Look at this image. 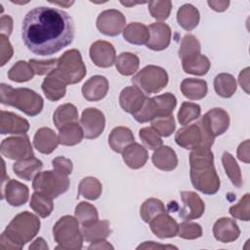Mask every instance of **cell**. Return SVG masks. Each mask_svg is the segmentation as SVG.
I'll return each instance as SVG.
<instances>
[{
    "label": "cell",
    "instance_id": "obj_1",
    "mask_svg": "<svg viewBox=\"0 0 250 250\" xmlns=\"http://www.w3.org/2000/svg\"><path fill=\"white\" fill-rule=\"evenodd\" d=\"M21 38L26 48L38 56H51L70 45L74 24L64 11L52 7H36L24 17Z\"/></svg>",
    "mask_w": 250,
    "mask_h": 250
},
{
    "label": "cell",
    "instance_id": "obj_2",
    "mask_svg": "<svg viewBox=\"0 0 250 250\" xmlns=\"http://www.w3.org/2000/svg\"><path fill=\"white\" fill-rule=\"evenodd\" d=\"M189 177L192 186L205 194H215L220 188V179L214 167L213 152L199 146L189 153Z\"/></svg>",
    "mask_w": 250,
    "mask_h": 250
},
{
    "label": "cell",
    "instance_id": "obj_3",
    "mask_svg": "<svg viewBox=\"0 0 250 250\" xmlns=\"http://www.w3.org/2000/svg\"><path fill=\"white\" fill-rule=\"evenodd\" d=\"M40 229L39 218L27 211L18 214L6 227L0 236V249H21L31 241Z\"/></svg>",
    "mask_w": 250,
    "mask_h": 250
},
{
    "label": "cell",
    "instance_id": "obj_4",
    "mask_svg": "<svg viewBox=\"0 0 250 250\" xmlns=\"http://www.w3.org/2000/svg\"><path fill=\"white\" fill-rule=\"evenodd\" d=\"M0 101L3 104L11 105L28 116H36L43 109L42 97L28 88H13L2 83L0 86Z\"/></svg>",
    "mask_w": 250,
    "mask_h": 250
},
{
    "label": "cell",
    "instance_id": "obj_5",
    "mask_svg": "<svg viewBox=\"0 0 250 250\" xmlns=\"http://www.w3.org/2000/svg\"><path fill=\"white\" fill-rule=\"evenodd\" d=\"M53 235L58 243L57 249L79 250L83 245V234L76 218L65 215L59 219L53 228Z\"/></svg>",
    "mask_w": 250,
    "mask_h": 250
},
{
    "label": "cell",
    "instance_id": "obj_6",
    "mask_svg": "<svg viewBox=\"0 0 250 250\" xmlns=\"http://www.w3.org/2000/svg\"><path fill=\"white\" fill-rule=\"evenodd\" d=\"M202 140L201 146L211 148L215 137L223 135L229 126V113L220 107H215L207 111L197 122Z\"/></svg>",
    "mask_w": 250,
    "mask_h": 250
},
{
    "label": "cell",
    "instance_id": "obj_7",
    "mask_svg": "<svg viewBox=\"0 0 250 250\" xmlns=\"http://www.w3.org/2000/svg\"><path fill=\"white\" fill-rule=\"evenodd\" d=\"M32 188L34 191L54 199L68 189L69 180L66 175L57 170L44 171L33 179Z\"/></svg>",
    "mask_w": 250,
    "mask_h": 250
},
{
    "label": "cell",
    "instance_id": "obj_8",
    "mask_svg": "<svg viewBox=\"0 0 250 250\" xmlns=\"http://www.w3.org/2000/svg\"><path fill=\"white\" fill-rule=\"evenodd\" d=\"M132 83L145 94H157L168 84L166 70L157 65H146L132 78Z\"/></svg>",
    "mask_w": 250,
    "mask_h": 250
},
{
    "label": "cell",
    "instance_id": "obj_9",
    "mask_svg": "<svg viewBox=\"0 0 250 250\" xmlns=\"http://www.w3.org/2000/svg\"><path fill=\"white\" fill-rule=\"evenodd\" d=\"M56 69L67 85L80 82L86 75V66L80 52L76 49L64 52L58 59Z\"/></svg>",
    "mask_w": 250,
    "mask_h": 250
},
{
    "label": "cell",
    "instance_id": "obj_10",
    "mask_svg": "<svg viewBox=\"0 0 250 250\" xmlns=\"http://www.w3.org/2000/svg\"><path fill=\"white\" fill-rule=\"evenodd\" d=\"M1 154L12 160H23L34 156L29 138L23 134L9 137L2 141L0 146Z\"/></svg>",
    "mask_w": 250,
    "mask_h": 250
},
{
    "label": "cell",
    "instance_id": "obj_11",
    "mask_svg": "<svg viewBox=\"0 0 250 250\" xmlns=\"http://www.w3.org/2000/svg\"><path fill=\"white\" fill-rule=\"evenodd\" d=\"M125 23L124 15L115 9L102 12L97 19V28L101 33L107 36H116L123 32Z\"/></svg>",
    "mask_w": 250,
    "mask_h": 250
},
{
    "label": "cell",
    "instance_id": "obj_12",
    "mask_svg": "<svg viewBox=\"0 0 250 250\" xmlns=\"http://www.w3.org/2000/svg\"><path fill=\"white\" fill-rule=\"evenodd\" d=\"M80 125L84 133V138L96 139L104 130V114L98 108L88 107L82 112L80 118Z\"/></svg>",
    "mask_w": 250,
    "mask_h": 250
},
{
    "label": "cell",
    "instance_id": "obj_13",
    "mask_svg": "<svg viewBox=\"0 0 250 250\" xmlns=\"http://www.w3.org/2000/svg\"><path fill=\"white\" fill-rule=\"evenodd\" d=\"M181 199L183 207L179 210L180 217L185 221L200 218L205 210V205L199 195L193 191H182Z\"/></svg>",
    "mask_w": 250,
    "mask_h": 250
},
{
    "label": "cell",
    "instance_id": "obj_14",
    "mask_svg": "<svg viewBox=\"0 0 250 250\" xmlns=\"http://www.w3.org/2000/svg\"><path fill=\"white\" fill-rule=\"evenodd\" d=\"M89 54L92 62L99 67H110L116 60L113 45L104 40L94 42L90 47Z\"/></svg>",
    "mask_w": 250,
    "mask_h": 250
},
{
    "label": "cell",
    "instance_id": "obj_15",
    "mask_svg": "<svg viewBox=\"0 0 250 250\" xmlns=\"http://www.w3.org/2000/svg\"><path fill=\"white\" fill-rule=\"evenodd\" d=\"M147 97L139 88L129 86L124 88L119 95V104L122 109L128 113L134 114L144 105Z\"/></svg>",
    "mask_w": 250,
    "mask_h": 250
},
{
    "label": "cell",
    "instance_id": "obj_16",
    "mask_svg": "<svg viewBox=\"0 0 250 250\" xmlns=\"http://www.w3.org/2000/svg\"><path fill=\"white\" fill-rule=\"evenodd\" d=\"M149 40L146 47L153 51H162L166 49L171 41V29L164 22H154L148 26Z\"/></svg>",
    "mask_w": 250,
    "mask_h": 250
},
{
    "label": "cell",
    "instance_id": "obj_17",
    "mask_svg": "<svg viewBox=\"0 0 250 250\" xmlns=\"http://www.w3.org/2000/svg\"><path fill=\"white\" fill-rule=\"evenodd\" d=\"M66 85L67 84L59 74L57 69H54L46 76L42 82L41 88L48 100L56 102L64 97L66 92Z\"/></svg>",
    "mask_w": 250,
    "mask_h": 250
},
{
    "label": "cell",
    "instance_id": "obj_18",
    "mask_svg": "<svg viewBox=\"0 0 250 250\" xmlns=\"http://www.w3.org/2000/svg\"><path fill=\"white\" fill-rule=\"evenodd\" d=\"M108 88V81L104 76L94 75L84 83L81 92L85 100L89 102H97L106 96Z\"/></svg>",
    "mask_w": 250,
    "mask_h": 250
},
{
    "label": "cell",
    "instance_id": "obj_19",
    "mask_svg": "<svg viewBox=\"0 0 250 250\" xmlns=\"http://www.w3.org/2000/svg\"><path fill=\"white\" fill-rule=\"evenodd\" d=\"M29 129V123L26 119L10 111L1 110L0 133L2 135L14 134L23 135Z\"/></svg>",
    "mask_w": 250,
    "mask_h": 250
},
{
    "label": "cell",
    "instance_id": "obj_20",
    "mask_svg": "<svg viewBox=\"0 0 250 250\" xmlns=\"http://www.w3.org/2000/svg\"><path fill=\"white\" fill-rule=\"evenodd\" d=\"M151 231L159 238H171L177 235L179 225L166 213L156 216L149 222Z\"/></svg>",
    "mask_w": 250,
    "mask_h": 250
},
{
    "label": "cell",
    "instance_id": "obj_21",
    "mask_svg": "<svg viewBox=\"0 0 250 250\" xmlns=\"http://www.w3.org/2000/svg\"><path fill=\"white\" fill-rule=\"evenodd\" d=\"M214 237L223 243H229L239 237L240 229L236 222L230 218H221L213 226Z\"/></svg>",
    "mask_w": 250,
    "mask_h": 250
},
{
    "label": "cell",
    "instance_id": "obj_22",
    "mask_svg": "<svg viewBox=\"0 0 250 250\" xmlns=\"http://www.w3.org/2000/svg\"><path fill=\"white\" fill-rule=\"evenodd\" d=\"M201 132L197 123L184 126L175 135L176 144L186 149H193L201 146Z\"/></svg>",
    "mask_w": 250,
    "mask_h": 250
},
{
    "label": "cell",
    "instance_id": "obj_23",
    "mask_svg": "<svg viewBox=\"0 0 250 250\" xmlns=\"http://www.w3.org/2000/svg\"><path fill=\"white\" fill-rule=\"evenodd\" d=\"M3 188V196L12 206H21L28 200V188L19 181L9 180Z\"/></svg>",
    "mask_w": 250,
    "mask_h": 250
},
{
    "label": "cell",
    "instance_id": "obj_24",
    "mask_svg": "<svg viewBox=\"0 0 250 250\" xmlns=\"http://www.w3.org/2000/svg\"><path fill=\"white\" fill-rule=\"evenodd\" d=\"M59 138L56 133L48 127L38 129L33 137V146L41 153L50 154L59 146Z\"/></svg>",
    "mask_w": 250,
    "mask_h": 250
},
{
    "label": "cell",
    "instance_id": "obj_25",
    "mask_svg": "<svg viewBox=\"0 0 250 250\" xmlns=\"http://www.w3.org/2000/svg\"><path fill=\"white\" fill-rule=\"evenodd\" d=\"M124 162L132 169L142 168L147 161L146 149L138 143L130 144L122 152Z\"/></svg>",
    "mask_w": 250,
    "mask_h": 250
},
{
    "label": "cell",
    "instance_id": "obj_26",
    "mask_svg": "<svg viewBox=\"0 0 250 250\" xmlns=\"http://www.w3.org/2000/svg\"><path fill=\"white\" fill-rule=\"evenodd\" d=\"M42 167V161L33 156L27 159L16 161L13 165V171L19 178L25 181H31L40 173Z\"/></svg>",
    "mask_w": 250,
    "mask_h": 250
},
{
    "label": "cell",
    "instance_id": "obj_27",
    "mask_svg": "<svg viewBox=\"0 0 250 250\" xmlns=\"http://www.w3.org/2000/svg\"><path fill=\"white\" fill-rule=\"evenodd\" d=\"M153 165L162 171H172L178 165L177 154L168 146H161L152 154Z\"/></svg>",
    "mask_w": 250,
    "mask_h": 250
},
{
    "label": "cell",
    "instance_id": "obj_28",
    "mask_svg": "<svg viewBox=\"0 0 250 250\" xmlns=\"http://www.w3.org/2000/svg\"><path fill=\"white\" fill-rule=\"evenodd\" d=\"M135 138L132 131L124 126L115 127L108 136V144L112 150L118 153H122L123 150L132 143Z\"/></svg>",
    "mask_w": 250,
    "mask_h": 250
},
{
    "label": "cell",
    "instance_id": "obj_29",
    "mask_svg": "<svg viewBox=\"0 0 250 250\" xmlns=\"http://www.w3.org/2000/svg\"><path fill=\"white\" fill-rule=\"evenodd\" d=\"M207 83L203 79L186 78L181 83L182 94L192 101L201 100L207 94Z\"/></svg>",
    "mask_w": 250,
    "mask_h": 250
},
{
    "label": "cell",
    "instance_id": "obj_30",
    "mask_svg": "<svg viewBox=\"0 0 250 250\" xmlns=\"http://www.w3.org/2000/svg\"><path fill=\"white\" fill-rule=\"evenodd\" d=\"M123 37L131 44L146 45L149 40V29L144 23L131 22L123 29Z\"/></svg>",
    "mask_w": 250,
    "mask_h": 250
},
{
    "label": "cell",
    "instance_id": "obj_31",
    "mask_svg": "<svg viewBox=\"0 0 250 250\" xmlns=\"http://www.w3.org/2000/svg\"><path fill=\"white\" fill-rule=\"evenodd\" d=\"M81 231L83 234V238L88 242L105 239L111 233L109 222L100 220L89 226L81 227Z\"/></svg>",
    "mask_w": 250,
    "mask_h": 250
},
{
    "label": "cell",
    "instance_id": "obj_32",
    "mask_svg": "<svg viewBox=\"0 0 250 250\" xmlns=\"http://www.w3.org/2000/svg\"><path fill=\"white\" fill-rule=\"evenodd\" d=\"M200 20L198 10L191 4H185L177 12V21L186 30L194 29Z\"/></svg>",
    "mask_w": 250,
    "mask_h": 250
},
{
    "label": "cell",
    "instance_id": "obj_33",
    "mask_svg": "<svg viewBox=\"0 0 250 250\" xmlns=\"http://www.w3.org/2000/svg\"><path fill=\"white\" fill-rule=\"evenodd\" d=\"M182 65L185 72L197 76H202L209 71L211 63L206 56L198 54L183 60Z\"/></svg>",
    "mask_w": 250,
    "mask_h": 250
},
{
    "label": "cell",
    "instance_id": "obj_34",
    "mask_svg": "<svg viewBox=\"0 0 250 250\" xmlns=\"http://www.w3.org/2000/svg\"><path fill=\"white\" fill-rule=\"evenodd\" d=\"M150 101L154 111V117L171 115L177 104V99L171 93H165L150 98Z\"/></svg>",
    "mask_w": 250,
    "mask_h": 250
},
{
    "label": "cell",
    "instance_id": "obj_35",
    "mask_svg": "<svg viewBox=\"0 0 250 250\" xmlns=\"http://www.w3.org/2000/svg\"><path fill=\"white\" fill-rule=\"evenodd\" d=\"M77 121L78 111L76 106L72 104H63L58 106L53 115V122L59 130L67 124L75 123Z\"/></svg>",
    "mask_w": 250,
    "mask_h": 250
},
{
    "label": "cell",
    "instance_id": "obj_36",
    "mask_svg": "<svg viewBox=\"0 0 250 250\" xmlns=\"http://www.w3.org/2000/svg\"><path fill=\"white\" fill-rule=\"evenodd\" d=\"M59 142L63 146H75L84 138V133L81 125L77 122L70 123L59 130Z\"/></svg>",
    "mask_w": 250,
    "mask_h": 250
},
{
    "label": "cell",
    "instance_id": "obj_37",
    "mask_svg": "<svg viewBox=\"0 0 250 250\" xmlns=\"http://www.w3.org/2000/svg\"><path fill=\"white\" fill-rule=\"evenodd\" d=\"M114 63L116 69L120 74L130 76L138 70L140 65V60L135 54L125 52L117 56Z\"/></svg>",
    "mask_w": 250,
    "mask_h": 250
},
{
    "label": "cell",
    "instance_id": "obj_38",
    "mask_svg": "<svg viewBox=\"0 0 250 250\" xmlns=\"http://www.w3.org/2000/svg\"><path fill=\"white\" fill-rule=\"evenodd\" d=\"M214 89L222 98H230L236 91L235 78L229 73H220L214 79Z\"/></svg>",
    "mask_w": 250,
    "mask_h": 250
},
{
    "label": "cell",
    "instance_id": "obj_39",
    "mask_svg": "<svg viewBox=\"0 0 250 250\" xmlns=\"http://www.w3.org/2000/svg\"><path fill=\"white\" fill-rule=\"evenodd\" d=\"M103 187L101 182L94 177H86L81 180L78 186V194L89 200H96L102 194Z\"/></svg>",
    "mask_w": 250,
    "mask_h": 250
},
{
    "label": "cell",
    "instance_id": "obj_40",
    "mask_svg": "<svg viewBox=\"0 0 250 250\" xmlns=\"http://www.w3.org/2000/svg\"><path fill=\"white\" fill-rule=\"evenodd\" d=\"M222 163H223L224 169L226 171V174L229 178L232 185L235 186L236 188L242 187L243 181H242L241 171H240V168H239L238 164L236 163L234 157L230 153L225 151L222 156Z\"/></svg>",
    "mask_w": 250,
    "mask_h": 250
},
{
    "label": "cell",
    "instance_id": "obj_41",
    "mask_svg": "<svg viewBox=\"0 0 250 250\" xmlns=\"http://www.w3.org/2000/svg\"><path fill=\"white\" fill-rule=\"evenodd\" d=\"M75 218L78 220L81 227L89 226L99 220V214L94 205L81 201L75 208Z\"/></svg>",
    "mask_w": 250,
    "mask_h": 250
},
{
    "label": "cell",
    "instance_id": "obj_42",
    "mask_svg": "<svg viewBox=\"0 0 250 250\" xmlns=\"http://www.w3.org/2000/svg\"><path fill=\"white\" fill-rule=\"evenodd\" d=\"M34 74L35 73L29 62L24 61L17 62L8 71L9 79L19 83L29 81L33 78Z\"/></svg>",
    "mask_w": 250,
    "mask_h": 250
},
{
    "label": "cell",
    "instance_id": "obj_43",
    "mask_svg": "<svg viewBox=\"0 0 250 250\" xmlns=\"http://www.w3.org/2000/svg\"><path fill=\"white\" fill-rule=\"evenodd\" d=\"M166 207L157 198H148L146 199L141 206L140 209V215L142 219L146 223H149L152 219H154L156 216L166 213Z\"/></svg>",
    "mask_w": 250,
    "mask_h": 250
},
{
    "label": "cell",
    "instance_id": "obj_44",
    "mask_svg": "<svg viewBox=\"0 0 250 250\" xmlns=\"http://www.w3.org/2000/svg\"><path fill=\"white\" fill-rule=\"evenodd\" d=\"M29 205L31 209L42 218L48 217L54 209L53 199L36 191L31 195Z\"/></svg>",
    "mask_w": 250,
    "mask_h": 250
},
{
    "label": "cell",
    "instance_id": "obj_45",
    "mask_svg": "<svg viewBox=\"0 0 250 250\" xmlns=\"http://www.w3.org/2000/svg\"><path fill=\"white\" fill-rule=\"evenodd\" d=\"M201 113V108L199 104L189 102H185L182 104L179 112H178V120L181 125L187 126L191 121L196 120Z\"/></svg>",
    "mask_w": 250,
    "mask_h": 250
},
{
    "label": "cell",
    "instance_id": "obj_46",
    "mask_svg": "<svg viewBox=\"0 0 250 250\" xmlns=\"http://www.w3.org/2000/svg\"><path fill=\"white\" fill-rule=\"evenodd\" d=\"M200 43L197 38L191 34L184 36L179 49V58L183 61L192 56L200 54Z\"/></svg>",
    "mask_w": 250,
    "mask_h": 250
},
{
    "label": "cell",
    "instance_id": "obj_47",
    "mask_svg": "<svg viewBox=\"0 0 250 250\" xmlns=\"http://www.w3.org/2000/svg\"><path fill=\"white\" fill-rule=\"evenodd\" d=\"M150 122H151V127L161 137H169L175 131L176 123H175L173 114L168 116L154 117Z\"/></svg>",
    "mask_w": 250,
    "mask_h": 250
},
{
    "label": "cell",
    "instance_id": "obj_48",
    "mask_svg": "<svg viewBox=\"0 0 250 250\" xmlns=\"http://www.w3.org/2000/svg\"><path fill=\"white\" fill-rule=\"evenodd\" d=\"M139 136L143 144L148 149L155 150L163 144L161 136L152 127H144L140 130Z\"/></svg>",
    "mask_w": 250,
    "mask_h": 250
},
{
    "label": "cell",
    "instance_id": "obj_49",
    "mask_svg": "<svg viewBox=\"0 0 250 250\" xmlns=\"http://www.w3.org/2000/svg\"><path fill=\"white\" fill-rule=\"evenodd\" d=\"M148 10L152 18L158 21H165L170 16L172 10L171 1H149Z\"/></svg>",
    "mask_w": 250,
    "mask_h": 250
},
{
    "label": "cell",
    "instance_id": "obj_50",
    "mask_svg": "<svg viewBox=\"0 0 250 250\" xmlns=\"http://www.w3.org/2000/svg\"><path fill=\"white\" fill-rule=\"evenodd\" d=\"M250 207H249V193H245L244 196L235 205L229 207V214L238 220L249 221L250 218Z\"/></svg>",
    "mask_w": 250,
    "mask_h": 250
},
{
    "label": "cell",
    "instance_id": "obj_51",
    "mask_svg": "<svg viewBox=\"0 0 250 250\" xmlns=\"http://www.w3.org/2000/svg\"><path fill=\"white\" fill-rule=\"evenodd\" d=\"M177 235L184 239H196L202 235V228L196 223L183 222L179 225Z\"/></svg>",
    "mask_w": 250,
    "mask_h": 250
},
{
    "label": "cell",
    "instance_id": "obj_52",
    "mask_svg": "<svg viewBox=\"0 0 250 250\" xmlns=\"http://www.w3.org/2000/svg\"><path fill=\"white\" fill-rule=\"evenodd\" d=\"M29 64L31 65L33 71L37 75H48L54 69L57 68L58 59H51L48 61H37L29 60Z\"/></svg>",
    "mask_w": 250,
    "mask_h": 250
},
{
    "label": "cell",
    "instance_id": "obj_53",
    "mask_svg": "<svg viewBox=\"0 0 250 250\" xmlns=\"http://www.w3.org/2000/svg\"><path fill=\"white\" fill-rule=\"evenodd\" d=\"M14 50L13 47L5 35H0V57H1V66H3L8 61L13 57Z\"/></svg>",
    "mask_w": 250,
    "mask_h": 250
},
{
    "label": "cell",
    "instance_id": "obj_54",
    "mask_svg": "<svg viewBox=\"0 0 250 250\" xmlns=\"http://www.w3.org/2000/svg\"><path fill=\"white\" fill-rule=\"evenodd\" d=\"M52 165L54 170H57L64 175H69L72 172V162L70 159L64 156H58L53 159Z\"/></svg>",
    "mask_w": 250,
    "mask_h": 250
},
{
    "label": "cell",
    "instance_id": "obj_55",
    "mask_svg": "<svg viewBox=\"0 0 250 250\" xmlns=\"http://www.w3.org/2000/svg\"><path fill=\"white\" fill-rule=\"evenodd\" d=\"M13 30V20L10 16L5 15L0 19V31L2 35L9 37Z\"/></svg>",
    "mask_w": 250,
    "mask_h": 250
},
{
    "label": "cell",
    "instance_id": "obj_56",
    "mask_svg": "<svg viewBox=\"0 0 250 250\" xmlns=\"http://www.w3.org/2000/svg\"><path fill=\"white\" fill-rule=\"evenodd\" d=\"M237 157L239 160L249 163V140L244 141L237 147Z\"/></svg>",
    "mask_w": 250,
    "mask_h": 250
},
{
    "label": "cell",
    "instance_id": "obj_57",
    "mask_svg": "<svg viewBox=\"0 0 250 250\" xmlns=\"http://www.w3.org/2000/svg\"><path fill=\"white\" fill-rule=\"evenodd\" d=\"M137 249H177L176 246L173 245H163V244H157L154 241H146L143 244L139 245Z\"/></svg>",
    "mask_w": 250,
    "mask_h": 250
},
{
    "label": "cell",
    "instance_id": "obj_58",
    "mask_svg": "<svg viewBox=\"0 0 250 250\" xmlns=\"http://www.w3.org/2000/svg\"><path fill=\"white\" fill-rule=\"evenodd\" d=\"M238 82H239L241 88H243V90H244L247 94H249V67L244 68V69L239 73Z\"/></svg>",
    "mask_w": 250,
    "mask_h": 250
},
{
    "label": "cell",
    "instance_id": "obj_59",
    "mask_svg": "<svg viewBox=\"0 0 250 250\" xmlns=\"http://www.w3.org/2000/svg\"><path fill=\"white\" fill-rule=\"evenodd\" d=\"M207 4L209 5V7L216 11V12H224L228 9V7L229 6V1H208Z\"/></svg>",
    "mask_w": 250,
    "mask_h": 250
},
{
    "label": "cell",
    "instance_id": "obj_60",
    "mask_svg": "<svg viewBox=\"0 0 250 250\" xmlns=\"http://www.w3.org/2000/svg\"><path fill=\"white\" fill-rule=\"evenodd\" d=\"M88 248L89 249H113V246L111 244H109L106 240L102 239V240L91 242V244Z\"/></svg>",
    "mask_w": 250,
    "mask_h": 250
},
{
    "label": "cell",
    "instance_id": "obj_61",
    "mask_svg": "<svg viewBox=\"0 0 250 250\" xmlns=\"http://www.w3.org/2000/svg\"><path fill=\"white\" fill-rule=\"evenodd\" d=\"M48 245L46 241L42 237L36 238L29 246V249H41V250H48Z\"/></svg>",
    "mask_w": 250,
    "mask_h": 250
},
{
    "label": "cell",
    "instance_id": "obj_62",
    "mask_svg": "<svg viewBox=\"0 0 250 250\" xmlns=\"http://www.w3.org/2000/svg\"><path fill=\"white\" fill-rule=\"evenodd\" d=\"M52 3H54V4H56V5H61V6H65L66 8L67 7H69V6H71L72 4H73V2H52Z\"/></svg>",
    "mask_w": 250,
    "mask_h": 250
}]
</instances>
